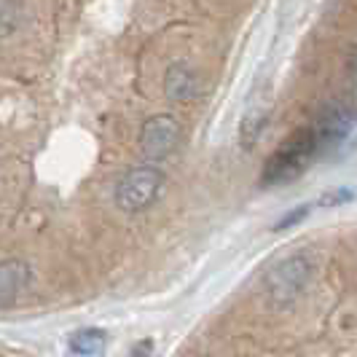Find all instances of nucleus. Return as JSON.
<instances>
[{"mask_svg":"<svg viewBox=\"0 0 357 357\" xmlns=\"http://www.w3.org/2000/svg\"><path fill=\"white\" fill-rule=\"evenodd\" d=\"M312 277V266L304 255H293L282 261L280 266L271 268V274L266 277L268 296L280 304H290L293 298H298L304 293L306 282Z\"/></svg>","mask_w":357,"mask_h":357,"instance_id":"3","label":"nucleus"},{"mask_svg":"<svg viewBox=\"0 0 357 357\" xmlns=\"http://www.w3.org/2000/svg\"><path fill=\"white\" fill-rule=\"evenodd\" d=\"M264 124H266V113H250L245 119V124H242V143H245V148H252L258 135L264 132Z\"/></svg>","mask_w":357,"mask_h":357,"instance_id":"9","label":"nucleus"},{"mask_svg":"<svg viewBox=\"0 0 357 357\" xmlns=\"http://www.w3.org/2000/svg\"><path fill=\"white\" fill-rule=\"evenodd\" d=\"M27 280H30V268L24 261L11 258V261L0 264V309H8L17 301L22 287L27 285Z\"/></svg>","mask_w":357,"mask_h":357,"instance_id":"6","label":"nucleus"},{"mask_svg":"<svg viewBox=\"0 0 357 357\" xmlns=\"http://www.w3.org/2000/svg\"><path fill=\"white\" fill-rule=\"evenodd\" d=\"M352 199H355V194H352V191H347V188H336V191H331V194L320 197V207H336V204L352 202Z\"/></svg>","mask_w":357,"mask_h":357,"instance_id":"11","label":"nucleus"},{"mask_svg":"<svg viewBox=\"0 0 357 357\" xmlns=\"http://www.w3.org/2000/svg\"><path fill=\"white\" fill-rule=\"evenodd\" d=\"M306 215H309V204H304V207H296L293 213H287L282 220H277V226H274V231H285V229H290V226H296V223H301Z\"/></svg>","mask_w":357,"mask_h":357,"instance_id":"10","label":"nucleus"},{"mask_svg":"<svg viewBox=\"0 0 357 357\" xmlns=\"http://www.w3.org/2000/svg\"><path fill=\"white\" fill-rule=\"evenodd\" d=\"M107 344V333L100 328H81L70 336V352L75 355H100Z\"/></svg>","mask_w":357,"mask_h":357,"instance_id":"8","label":"nucleus"},{"mask_svg":"<svg viewBox=\"0 0 357 357\" xmlns=\"http://www.w3.org/2000/svg\"><path fill=\"white\" fill-rule=\"evenodd\" d=\"M161 185H164V175L156 167L129 169L116 185V204L124 213H143L145 207H151L156 202V197L161 194Z\"/></svg>","mask_w":357,"mask_h":357,"instance_id":"2","label":"nucleus"},{"mask_svg":"<svg viewBox=\"0 0 357 357\" xmlns=\"http://www.w3.org/2000/svg\"><path fill=\"white\" fill-rule=\"evenodd\" d=\"M164 91L172 102H188L191 97L199 94V81L197 75L188 70L185 65H172L167 70V84H164Z\"/></svg>","mask_w":357,"mask_h":357,"instance_id":"7","label":"nucleus"},{"mask_svg":"<svg viewBox=\"0 0 357 357\" xmlns=\"http://www.w3.org/2000/svg\"><path fill=\"white\" fill-rule=\"evenodd\" d=\"M320 156V145L314 137V129H301L287 140L280 151L271 153V159L264 167L261 175V185H285L293 183L296 178H301L306 172V167Z\"/></svg>","mask_w":357,"mask_h":357,"instance_id":"1","label":"nucleus"},{"mask_svg":"<svg viewBox=\"0 0 357 357\" xmlns=\"http://www.w3.org/2000/svg\"><path fill=\"white\" fill-rule=\"evenodd\" d=\"M357 124V113L349 105L344 102H333L328 105L320 113L317 124L312 126L314 129V137H317V145H320V156H325L328 151L339 148Z\"/></svg>","mask_w":357,"mask_h":357,"instance_id":"4","label":"nucleus"},{"mask_svg":"<svg viewBox=\"0 0 357 357\" xmlns=\"http://www.w3.org/2000/svg\"><path fill=\"white\" fill-rule=\"evenodd\" d=\"M180 143V124L167 116V113H159L153 119H148L143 124V132H140V148H143V156L151 161H161L167 159Z\"/></svg>","mask_w":357,"mask_h":357,"instance_id":"5","label":"nucleus"},{"mask_svg":"<svg viewBox=\"0 0 357 357\" xmlns=\"http://www.w3.org/2000/svg\"><path fill=\"white\" fill-rule=\"evenodd\" d=\"M349 73H352V75L357 78V49L352 52V59H349Z\"/></svg>","mask_w":357,"mask_h":357,"instance_id":"12","label":"nucleus"}]
</instances>
